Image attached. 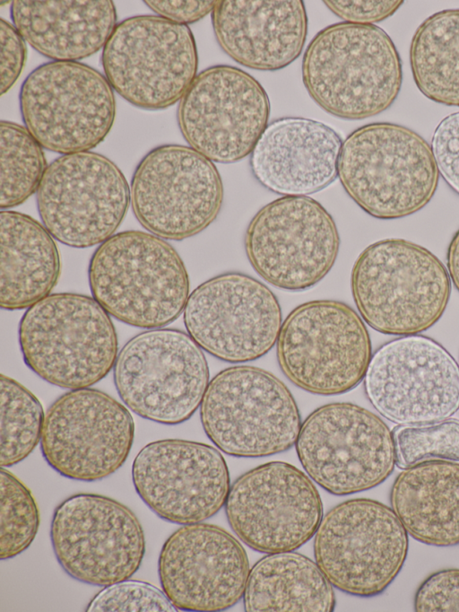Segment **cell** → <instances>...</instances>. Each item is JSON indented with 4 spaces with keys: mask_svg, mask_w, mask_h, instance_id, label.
<instances>
[{
    "mask_svg": "<svg viewBox=\"0 0 459 612\" xmlns=\"http://www.w3.org/2000/svg\"><path fill=\"white\" fill-rule=\"evenodd\" d=\"M302 80L325 111L359 120L394 103L402 87V61L383 29L343 22L327 26L310 41Z\"/></svg>",
    "mask_w": 459,
    "mask_h": 612,
    "instance_id": "1",
    "label": "cell"
},
{
    "mask_svg": "<svg viewBox=\"0 0 459 612\" xmlns=\"http://www.w3.org/2000/svg\"><path fill=\"white\" fill-rule=\"evenodd\" d=\"M92 297L116 319L160 328L184 311L190 292L186 267L166 240L125 231L102 242L88 267Z\"/></svg>",
    "mask_w": 459,
    "mask_h": 612,
    "instance_id": "2",
    "label": "cell"
},
{
    "mask_svg": "<svg viewBox=\"0 0 459 612\" xmlns=\"http://www.w3.org/2000/svg\"><path fill=\"white\" fill-rule=\"evenodd\" d=\"M351 289L370 328L403 337L426 331L440 319L450 299L451 280L430 250L389 238L361 251L351 269Z\"/></svg>",
    "mask_w": 459,
    "mask_h": 612,
    "instance_id": "3",
    "label": "cell"
},
{
    "mask_svg": "<svg viewBox=\"0 0 459 612\" xmlns=\"http://www.w3.org/2000/svg\"><path fill=\"white\" fill-rule=\"evenodd\" d=\"M338 177L365 213L393 220L427 205L439 173L423 137L406 127L378 122L357 128L342 142Z\"/></svg>",
    "mask_w": 459,
    "mask_h": 612,
    "instance_id": "4",
    "label": "cell"
},
{
    "mask_svg": "<svg viewBox=\"0 0 459 612\" xmlns=\"http://www.w3.org/2000/svg\"><path fill=\"white\" fill-rule=\"evenodd\" d=\"M25 364L59 388H90L114 368L118 354L110 315L91 296L51 293L26 309L18 328Z\"/></svg>",
    "mask_w": 459,
    "mask_h": 612,
    "instance_id": "5",
    "label": "cell"
},
{
    "mask_svg": "<svg viewBox=\"0 0 459 612\" xmlns=\"http://www.w3.org/2000/svg\"><path fill=\"white\" fill-rule=\"evenodd\" d=\"M200 418L210 441L238 458L288 450L302 424L287 386L270 372L249 365L226 368L210 380Z\"/></svg>",
    "mask_w": 459,
    "mask_h": 612,
    "instance_id": "6",
    "label": "cell"
},
{
    "mask_svg": "<svg viewBox=\"0 0 459 612\" xmlns=\"http://www.w3.org/2000/svg\"><path fill=\"white\" fill-rule=\"evenodd\" d=\"M276 354L294 385L312 394L334 396L364 380L372 346L364 320L351 307L315 300L297 306L285 318Z\"/></svg>",
    "mask_w": 459,
    "mask_h": 612,
    "instance_id": "7",
    "label": "cell"
},
{
    "mask_svg": "<svg viewBox=\"0 0 459 612\" xmlns=\"http://www.w3.org/2000/svg\"><path fill=\"white\" fill-rule=\"evenodd\" d=\"M114 383L123 404L162 424L187 421L200 407L210 382L203 349L184 331H143L118 351Z\"/></svg>",
    "mask_w": 459,
    "mask_h": 612,
    "instance_id": "8",
    "label": "cell"
},
{
    "mask_svg": "<svg viewBox=\"0 0 459 612\" xmlns=\"http://www.w3.org/2000/svg\"><path fill=\"white\" fill-rule=\"evenodd\" d=\"M408 536L391 507L368 498L350 499L323 516L315 534L314 556L334 588L374 597L403 569Z\"/></svg>",
    "mask_w": 459,
    "mask_h": 612,
    "instance_id": "9",
    "label": "cell"
},
{
    "mask_svg": "<svg viewBox=\"0 0 459 612\" xmlns=\"http://www.w3.org/2000/svg\"><path fill=\"white\" fill-rule=\"evenodd\" d=\"M100 60L112 89L133 106L148 110L179 101L198 69L196 43L188 25L151 14L118 22Z\"/></svg>",
    "mask_w": 459,
    "mask_h": 612,
    "instance_id": "10",
    "label": "cell"
},
{
    "mask_svg": "<svg viewBox=\"0 0 459 612\" xmlns=\"http://www.w3.org/2000/svg\"><path fill=\"white\" fill-rule=\"evenodd\" d=\"M19 103L28 131L43 148L62 155L98 146L116 118L115 93L107 78L81 62L50 61L36 67L21 86Z\"/></svg>",
    "mask_w": 459,
    "mask_h": 612,
    "instance_id": "11",
    "label": "cell"
},
{
    "mask_svg": "<svg viewBox=\"0 0 459 612\" xmlns=\"http://www.w3.org/2000/svg\"><path fill=\"white\" fill-rule=\"evenodd\" d=\"M300 464L335 495L367 491L393 473V433L376 414L349 402L324 405L301 424L295 443Z\"/></svg>",
    "mask_w": 459,
    "mask_h": 612,
    "instance_id": "12",
    "label": "cell"
},
{
    "mask_svg": "<svg viewBox=\"0 0 459 612\" xmlns=\"http://www.w3.org/2000/svg\"><path fill=\"white\" fill-rule=\"evenodd\" d=\"M224 197L220 172L190 146L162 144L138 162L130 182V204L140 224L169 240L204 231L217 218Z\"/></svg>",
    "mask_w": 459,
    "mask_h": 612,
    "instance_id": "13",
    "label": "cell"
},
{
    "mask_svg": "<svg viewBox=\"0 0 459 612\" xmlns=\"http://www.w3.org/2000/svg\"><path fill=\"white\" fill-rule=\"evenodd\" d=\"M36 203L41 223L56 240L91 248L116 234L128 210L130 186L100 153L64 154L48 165Z\"/></svg>",
    "mask_w": 459,
    "mask_h": 612,
    "instance_id": "14",
    "label": "cell"
},
{
    "mask_svg": "<svg viewBox=\"0 0 459 612\" xmlns=\"http://www.w3.org/2000/svg\"><path fill=\"white\" fill-rule=\"evenodd\" d=\"M50 540L71 578L107 587L130 579L145 555V537L134 512L106 495L79 493L55 509Z\"/></svg>",
    "mask_w": 459,
    "mask_h": 612,
    "instance_id": "15",
    "label": "cell"
},
{
    "mask_svg": "<svg viewBox=\"0 0 459 612\" xmlns=\"http://www.w3.org/2000/svg\"><path fill=\"white\" fill-rule=\"evenodd\" d=\"M333 216L309 197H281L264 205L244 238L247 259L268 284L301 292L332 269L340 249Z\"/></svg>",
    "mask_w": 459,
    "mask_h": 612,
    "instance_id": "16",
    "label": "cell"
},
{
    "mask_svg": "<svg viewBox=\"0 0 459 612\" xmlns=\"http://www.w3.org/2000/svg\"><path fill=\"white\" fill-rule=\"evenodd\" d=\"M364 388L368 399L399 425L425 424L459 410V366L432 338L411 335L391 340L372 355Z\"/></svg>",
    "mask_w": 459,
    "mask_h": 612,
    "instance_id": "17",
    "label": "cell"
},
{
    "mask_svg": "<svg viewBox=\"0 0 459 612\" xmlns=\"http://www.w3.org/2000/svg\"><path fill=\"white\" fill-rule=\"evenodd\" d=\"M134 430L129 409L110 395L91 388L71 389L47 410L40 450L61 476L97 481L126 462Z\"/></svg>",
    "mask_w": 459,
    "mask_h": 612,
    "instance_id": "18",
    "label": "cell"
},
{
    "mask_svg": "<svg viewBox=\"0 0 459 612\" xmlns=\"http://www.w3.org/2000/svg\"><path fill=\"white\" fill-rule=\"evenodd\" d=\"M225 512L243 543L255 551L274 554L294 551L315 536L323 504L307 474L290 463L270 461L230 485Z\"/></svg>",
    "mask_w": 459,
    "mask_h": 612,
    "instance_id": "19",
    "label": "cell"
},
{
    "mask_svg": "<svg viewBox=\"0 0 459 612\" xmlns=\"http://www.w3.org/2000/svg\"><path fill=\"white\" fill-rule=\"evenodd\" d=\"M270 101L261 83L227 65L199 73L179 101L177 119L191 148L213 162L251 154L268 126Z\"/></svg>",
    "mask_w": 459,
    "mask_h": 612,
    "instance_id": "20",
    "label": "cell"
},
{
    "mask_svg": "<svg viewBox=\"0 0 459 612\" xmlns=\"http://www.w3.org/2000/svg\"><path fill=\"white\" fill-rule=\"evenodd\" d=\"M187 334L205 352L229 363L261 358L282 324L275 294L262 282L228 272L199 284L183 311Z\"/></svg>",
    "mask_w": 459,
    "mask_h": 612,
    "instance_id": "21",
    "label": "cell"
},
{
    "mask_svg": "<svg viewBox=\"0 0 459 612\" xmlns=\"http://www.w3.org/2000/svg\"><path fill=\"white\" fill-rule=\"evenodd\" d=\"M131 475L143 502L160 519L180 525L216 514L230 487L222 454L211 445L182 439L143 446L134 459Z\"/></svg>",
    "mask_w": 459,
    "mask_h": 612,
    "instance_id": "22",
    "label": "cell"
},
{
    "mask_svg": "<svg viewBox=\"0 0 459 612\" xmlns=\"http://www.w3.org/2000/svg\"><path fill=\"white\" fill-rule=\"evenodd\" d=\"M249 562L240 542L210 523L183 525L158 559L161 589L178 610L221 611L243 598Z\"/></svg>",
    "mask_w": 459,
    "mask_h": 612,
    "instance_id": "23",
    "label": "cell"
},
{
    "mask_svg": "<svg viewBox=\"0 0 459 612\" xmlns=\"http://www.w3.org/2000/svg\"><path fill=\"white\" fill-rule=\"evenodd\" d=\"M342 141L329 126L305 118H278L266 127L250 154L255 179L283 197L319 192L338 177Z\"/></svg>",
    "mask_w": 459,
    "mask_h": 612,
    "instance_id": "24",
    "label": "cell"
},
{
    "mask_svg": "<svg viewBox=\"0 0 459 612\" xmlns=\"http://www.w3.org/2000/svg\"><path fill=\"white\" fill-rule=\"evenodd\" d=\"M221 49L237 63L255 70L275 71L301 54L307 16L300 0H222L212 12Z\"/></svg>",
    "mask_w": 459,
    "mask_h": 612,
    "instance_id": "25",
    "label": "cell"
},
{
    "mask_svg": "<svg viewBox=\"0 0 459 612\" xmlns=\"http://www.w3.org/2000/svg\"><path fill=\"white\" fill-rule=\"evenodd\" d=\"M10 14L24 40L52 61L79 62L96 54L117 24L110 0H16Z\"/></svg>",
    "mask_w": 459,
    "mask_h": 612,
    "instance_id": "26",
    "label": "cell"
},
{
    "mask_svg": "<svg viewBox=\"0 0 459 612\" xmlns=\"http://www.w3.org/2000/svg\"><path fill=\"white\" fill-rule=\"evenodd\" d=\"M390 503L417 541L459 545V464L428 460L403 469L392 485Z\"/></svg>",
    "mask_w": 459,
    "mask_h": 612,
    "instance_id": "27",
    "label": "cell"
},
{
    "mask_svg": "<svg viewBox=\"0 0 459 612\" xmlns=\"http://www.w3.org/2000/svg\"><path fill=\"white\" fill-rule=\"evenodd\" d=\"M0 306L28 309L51 294L61 273L55 238L25 214L1 210Z\"/></svg>",
    "mask_w": 459,
    "mask_h": 612,
    "instance_id": "28",
    "label": "cell"
},
{
    "mask_svg": "<svg viewBox=\"0 0 459 612\" xmlns=\"http://www.w3.org/2000/svg\"><path fill=\"white\" fill-rule=\"evenodd\" d=\"M242 599L248 612H332L335 607L333 585L317 564L292 551L256 562Z\"/></svg>",
    "mask_w": 459,
    "mask_h": 612,
    "instance_id": "29",
    "label": "cell"
},
{
    "mask_svg": "<svg viewBox=\"0 0 459 612\" xmlns=\"http://www.w3.org/2000/svg\"><path fill=\"white\" fill-rule=\"evenodd\" d=\"M409 56L420 92L437 103L459 107V9L428 17L412 37Z\"/></svg>",
    "mask_w": 459,
    "mask_h": 612,
    "instance_id": "30",
    "label": "cell"
},
{
    "mask_svg": "<svg viewBox=\"0 0 459 612\" xmlns=\"http://www.w3.org/2000/svg\"><path fill=\"white\" fill-rule=\"evenodd\" d=\"M0 207L9 210L37 192L48 168L43 147L24 126L1 120Z\"/></svg>",
    "mask_w": 459,
    "mask_h": 612,
    "instance_id": "31",
    "label": "cell"
},
{
    "mask_svg": "<svg viewBox=\"0 0 459 612\" xmlns=\"http://www.w3.org/2000/svg\"><path fill=\"white\" fill-rule=\"evenodd\" d=\"M0 465L26 459L40 443L45 420L38 398L16 380L1 374Z\"/></svg>",
    "mask_w": 459,
    "mask_h": 612,
    "instance_id": "32",
    "label": "cell"
},
{
    "mask_svg": "<svg viewBox=\"0 0 459 612\" xmlns=\"http://www.w3.org/2000/svg\"><path fill=\"white\" fill-rule=\"evenodd\" d=\"M0 558H13L35 539L40 522L31 491L12 472L1 468Z\"/></svg>",
    "mask_w": 459,
    "mask_h": 612,
    "instance_id": "33",
    "label": "cell"
},
{
    "mask_svg": "<svg viewBox=\"0 0 459 612\" xmlns=\"http://www.w3.org/2000/svg\"><path fill=\"white\" fill-rule=\"evenodd\" d=\"M395 463L402 469L428 460L459 464V420L414 425H399L393 430Z\"/></svg>",
    "mask_w": 459,
    "mask_h": 612,
    "instance_id": "34",
    "label": "cell"
},
{
    "mask_svg": "<svg viewBox=\"0 0 459 612\" xmlns=\"http://www.w3.org/2000/svg\"><path fill=\"white\" fill-rule=\"evenodd\" d=\"M87 611H178L163 590L145 581L126 580L105 587Z\"/></svg>",
    "mask_w": 459,
    "mask_h": 612,
    "instance_id": "35",
    "label": "cell"
},
{
    "mask_svg": "<svg viewBox=\"0 0 459 612\" xmlns=\"http://www.w3.org/2000/svg\"><path fill=\"white\" fill-rule=\"evenodd\" d=\"M414 610L459 611V568H446L428 576L414 596Z\"/></svg>",
    "mask_w": 459,
    "mask_h": 612,
    "instance_id": "36",
    "label": "cell"
},
{
    "mask_svg": "<svg viewBox=\"0 0 459 612\" xmlns=\"http://www.w3.org/2000/svg\"><path fill=\"white\" fill-rule=\"evenodd\" d=\"M430 147L439 175L459 195V111L438 123Z\"/></svg>",
    "mask_w": 459,
    "mask_h": 612,
    "instance_id": "37",
    "label": "cell"
},
{
    "mask_svg": "<svg viewBox=\"0 0 459 612\" xmlns=\"http://www.w3.org/2000/svg\"><path fill=\"white\" fill-rule=\"evenodd\" d=\"M0 92L3 96L15 84L22 73L27 58L26 41L13 23L0 20Z\"/></svg>",
    "mask_w": 459,
    "mask_h": 612,
    "instance_id": "38",
    "label": "cell"
},
{
    "mask_svg": "<svg viewBox=\"0 0 459 612\" xmlns=\"http://www.w3.org/2000/svg\"><path fill=\"white\" fill-rule=\"evenodd\" d=\"M403 1H324L328 9L344 22L373 25L392 16Z\"/></svg>",
    "mask_w": 459,
    "mask_h": 612,
    "instance_id": "39",
    "label": "cell"
},
{
    "mask_svg": "<svg viewBox=\"0 0 459 612\" xmlns=\"http://www.w3.org/2000/svg\"><path fill=\"white\" fill-rule=\"evenodd\" d=\"M217 1H144L157 15L170 22L187 25L212 13Z\"/></svg>",
    "mask_w": 459,
    "mask_h": 612,
    "instance_id": "40",
    "label": "cell"
},
{
    "mask_svg": "<svg viewBox=\"0 0 459 612\" xmlns=\"http://www.w3.org/2000/svg\"><path fill=\"white\" fill-rule=\"evenodd\" d=\"M446 269L450 280L459 292V229L453 235L447 248Z\"/></svg>",
    "mask_w": 459,
    "mask_h": 612,
    "instance_id": "41",
    "label": "cell"
}]
</instances>
